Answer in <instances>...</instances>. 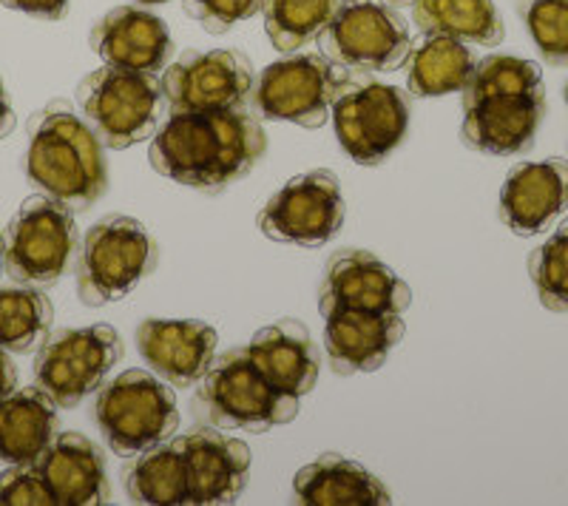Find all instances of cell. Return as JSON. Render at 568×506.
I'll list each match as a JSON object with an SVG mask.
<instances>
[{"label":"cell","instance_id":"cell-1","mask_svg":"<svg viewBox=\"0 0 568 506\" xmlns=\"http://www.w3.org/2000/svg\"><path fill=\"white\" fill-rule=\"evenodd\" d=\"M267 136L247 109L171 111L151 140L156 174L216 194L251 174L265 156Z\"/></svg>","mask_w":568,"mask_h":506},{"label":"cell","instance_id":"cell-2","mask_svg":"<svg viewBox=\"0 0 568 506\" xmlns=\"http://www.w3.org/2000/svg\"><path fill=\"white\" fill-rule=\"evenodd\" d=\"M27 174L34 189L71 211L91 209L109 189L103 143L65 100H54L29 123Z\"/></svg>","mask_w":568,"mask_h":506},{"label":"cell","instance_id":"cell-3","mask_svg":"<svg viewBox=\"0 0 568 506\" xmlns=\"http://www.w3.org/2000/svg\"><path fill=\"white\" fill-rule=\"evenodd\" d=\"M194 407L216 429H245L265 433L298 416V398L273 387L245 347L213 358L196 389Z\"/></svg>","mask_w":568,"mask_h":506},{"label":"cell","instance_id":"cell-4","mask_svg":"<svg viewBox=\"0 0 568 506\" xmlns=\"http://www.w3.org/2000/svg\"><path fill=\"white\" fill-rule=\"evenodd\" d=\"M83 120L111 151L131 149L156 134L165 109V94L156 74L129 72L103 65L78 85Z\"/></svg>","mask_w":568,"mask_h":506},{"label":"cell","instance_id":"cell-5","mask_svg":"<svg viewBox=\"0 0 568 506\" xmlns=\"http://www.w3.org/2000/svg\"><path fill=\"white\" fill-rule=\"evenodd\" d=\"M94 416L109 447L123 458L169 442L180 427L174 389L145 371H125L103 384Z\"/></svg>","mask_w":568,"mask_h":506},{"label":"cell","instance_id":"cell-6","mask_svg":"<svg viewBox=\"0 0 568 506\" xmlns=\"http://www.w3.org/2000/svg\"><path fill=\"white\" fill-rule=\"evenodd\" d=\"M156 265V245L131 216H109L89 227L78 260V296L83 305L120 302Z\"/></svg>","mask_w":568,"mask_h":506},{"label":"cell","instance_id":"cell-7","mask_svg":"<svg viewBox=\"0 0 568 506\" xmlns=\"http://www.w3.org/2000/svg\"><path fill=\"white\" fill-rule=\"evenodd\" d=\"M324 58L355 74L395 72L409 49L407 20L384 0H338L336 12L318 34Z\"/></svg>","mask_w":568,"mask_h":506},{"label":"cell","instance_id":"cell-8","mask_svg":"<svg viewBox=\"0 0 568 506\" xmlns=\"http://www.w3.org/2000/svg\"><path fill=\"white\" fill-rule=\"evenodd\" d=\"M353 85V72L318 54H293L271 63L253 89V105L265 120L322 129L333 103Z\"/></svg>","mask_w":568,"mask_h":506},{"label":"cell","instance_id":"cell-9","mask_svg":"<svg viewBox=\"0 0 568 506\" xmlns=\"http://www.w3.org/2000/svg\"><path fill=\"white\" fill-rule=\"evenodd\" d=\"M78 253V225L69 205L52 196H29L7 227L3 267L18 285H52Z\"/></svg>","mask_w":568,"mask_h":506},{"label":"cell","instance_id":"cell-10","mask_svg":"<svg viewBox=\"0 0 568 506\" xmlns=\"http://www.w3.org/2000/svg\"><path fill=\"white\" fill-rule=\"evenodd\" d=\"M120 356L123 342L111 325L60 331L40 344L34 384L60 409H71L103 387Z\"/></svg>","mask_w":568,"mask_h":506},{"label":"cell","instance_id":"cell-11","mask_svg":"<svg viewBox=\"0 0 568 506\" xmlns=\"http://www.w3.org/2000/svg\"><path fill=\"white\" fill-rule=\"evenodd\" d=\"M258 231L276 242L318 247L342 231L344 196L333 171L293 176L258 211Z\"/></svg>","mask_w":568,"mask_h":506},{"label":"cell","instance_id":"cell-12","mask_svg":"<svg viewBox=\"0 0 568 506\" xmlns=\"http://www.w3.org/2000/svg\"><path fill=\"white\" fill-rule=\"evenodd\" d=\"M338 143L358 165H378L400 145L409 125L407 94L387 83H353L333 103Z\"/></svg>","mask_w":568,"mask_h":506},{"label":"cell","instance_id":"cell-13","mask_svg":"<svg viewBox=\"0 0 568 506\" xmlns=\"http://www.w3.org/2000/svg\"><path fill=\"white\" fill-rule=\"evenodd\" d=\"M162 94L171 111L245 109L253 94L251 60L227 49L187 52L162 72Z\"/></svg>","mask_w":568,"mask_h":506},{"label":"cell","instance_id":"cell-14","mask_svg":"<svg viewBox=\"0 0 568 506\" xmlns=\"http://www.w3.org/2000/svg\"><path fill=\"white\" fill-rule=\"evenodd\" d=\"M413 305V291L398 273L367 251H344L333 256L318 291L322 316L336 311L400 313Z\"/></svg>","mask_w":568,"mask_h":506},{"label":"cell","instance_id":"cell-15","mask_svg":"<svg viewBox=\"0 0 568 506\" xmlns=\"http://www.w3.org/2000/svg\"><path fill=\"white\" fill-rule=\"evenodd\" d=\"M187 475L191 504H233L251 478V447L213 427L176 438Z\"/></svg>","mask_w":568,"mask_h":506},{"label":"cell","instance_id":"cell-16","mask_svg":"<svg viewBox=\"0 0 568 506\" xmlns=\"http://www.w3.org/2000/svg\"><path fill=\"white\" fill-rule=\"evenodd\" d=\"M216 331L200 318H145L136 327L140 356L174 387L202 382L216 358Z\"/></svg>","mask_w":568,"mask_h":506},{"label":"cell","instance_id":"cell-17","mask_svg":"<svg viewBox=\"0 0 568 506\" xmlns=\"http://www.w3.org/2000/svg\"><path fill=\"white\" fill-rule=\"evenodd\" d=\"M89 43L105 65L129 72L160 74L174 58V40L165 20L136 7H120L98 20Z\"/></svg>","mask_w":568,"mask_h":506},{"label":"cell","instance_id":"cell-18","mask_svg":"<svg viewBox=\"0 0 568 506\" xmlns=\"http://www.w3.org/2000/svg\"><path fill=\"white\" fill-rule=\"evenodd\" d=\"M407 327L400 313L336 311L324 316V344L338 376L373 373L384 367Z\"/></svg>","mask_w":568,"mask_h":506},{"label":"cell","instance_id":"cell-19","mask_svg":"<svg viewBox=\"0 0 568 506\" xmlns=\"http://www.w3.org/2000/svg\"><path fill=\"white\" fill-rule=\"evenodd\" d=\"M568 209V163L542 160L509 171L500 191V216L517 236L542 234Z\"/></svg>","mask_w":568,"mask_h":506},{"label":"cell","instance_id":"cell-20","mask_svg":"<svg viewBox=\"0 0 568 506\" xmlns=\"http://www.w3.org/2000/svg\"><path fill=\"white\" fill-rule=\"evenodd\" d=\"M542 114H546L542 89L517 94V98H491L466 105L460 136L469 149L484 151V154H524L535 143Z\"/></svg>","mask_w":568,"mask_h":506},{"label":"cell","instance_id":"cell-21","mask_svg":"<svg viewBox=\"0 0 568 506\" xmlns=\"http://www.w3.org/2000/svg\"><path fill=\"white\" fill-rule=\"evenodd\" d=\"M34 467L58 506H100L111 500L109 473L100 447L80 433H58Z\"/></svg>","mask_w":568,"mask_h":506},{"label":"cell","instance_id":"cell-22","mask_svg":"<svg viewBox=\"0 0 568 506\" xmlns=\"http://www.w3.org/2000/svg\"><path fill=\"white\" fill-rule=\"evenodd\" d=\"M245 351L258 367V373L282 393L302 398L316 389L322 353H318L307 327L296 318H282L276 325L262 327L247 342Z\"/></svg>","mask_w":568,"mask_h":506},{"label":"cell","instance_id":"cell-23","mask_svg":"<svg viewBox=\"0 0 568 506\" xmlns=\"http://www.w3.org/2000/svg\"><path fill=\"white\" fill-rule=\"evenodd\" d=\"M293 498L304 506H387L389 489L364 464L327 453L293 478Z\"/></svg>","mask_w":568,"mask_h":506},{"label":"cell","instance_id":"cell-24","mask_svg":"<svg viewBox=\"0 0 568 506\" xmlns=\"http://www.w3.org/2000/svg\"><path fill=\"white\" fill-rule=\"evenodd\" d=\"M58 435V404L43 389L18 387L0 402V462L34 464Z\"/></svg>","mask_w":568,"mask_h":506},{"label":"cell","instance_id":"cell-25","mask_svg":"<svg viewBox=\"0 0 568 506\" xmlns=\"http://www.w3.org/2000/svg\"><path fill=\"white\" fill-rule=\"evenodd\" d=\"M407 89L415 98H440L464 91L478 58L469 43L446 34H424L407 54Z\"/></svg>","mask_w":568,"mask_h":506},{"label":"cell","instance_id":"cell-26","mask_svg":"<svg viewBox=\"0 0 568 506\" xmlns=\"http://www.w3.org/2000/svg\"><path fill=\"white\" fill-rule=\"evenodd\" d=\"M420 34H446L469 45H500L504 20L491 0H415Z\"/></svg>","mask_w":568,"mask_h":506},{"label":"cell","instance_id":"cell-27","mask_svg":"<svg viewBox=\"0 0 568 506\" xmlns=\"http://www.w3.org/2000/svg\"><path fill=\"white\" fill-rule=\"evenodd\" d=\"M123 480L125 493L136 504H191L185 462L176 442H162L136 453Z\"/></svg>","mask_w":568,"mask_h":506},{"label":"cell","instance_id":"cell-28","mask_svg":"<svg viewBox=\"0 0 568 506\" xmlns=\"http://www.w3.org/2000/svg\"><path fill=\"white\" fill-rule=\"evenodd\" d=\"M52 302L34 285L0 287V347L32 353L52 331Z\"/></svg>","mask_w":568,"mask_h":506},{"label":"cell","instance_id":"cell-29","mask_svg":"<svg viewBox=\"0 0 568 506\" xmlns=\"http://www.w3.org/2000/svg\"><path fill=\"white\" fill-rule=\"evenodd\" d=\"M338 0H265V32L273 49L291 54L316 40L327 27Z\"/></svg>","mask_w":568,"mask_h":506},{"label":"cell","instance_id":"cell-30","mask_svg":"<svg viewBox=\"0 0 568 506\" xmlns=\"http://www.w3.org/2000/svg\"><path fill=\"white\" fill-rule=\"evenodd\" d=\"M537 89H542V69L535 60L491 54V58L478 60L460 94H464L466 109V105L484 103L491 98H517V94H529Z\"/></svg>","mask_w":568,"mask_h":506},{"label":"cell","instance_id":"cell-31","mask_svg":"<svg viewBox=\"0 0 568 506\" xmlns=\"http://www.w3.org/2000/svg\"><path fill=\"white\" fill-rule=\"evenodd\" d=\"M531 282L540 305L555 313L568 311V220L542 242L529 260Z\"/></svg>","mask_w":568,"mask_h":506},{"label":"cell","instance_id":"cell-32","mask_svg":"<svg viewBox=\"0 0 568 506\" xmlns=\"http://www.w3.org/2000/svg\"><path fill=\"white\" fill-rule=\"evenodd\" d=\"M531 40L549 65H568V0H526L520 7Z\"/></svg>","mask_w":568,"mask_h":506},{"label":"cell","instance_id":"cell-33","mask_svg":"<svg viewBox=\"0 0 568 506\" xmlns=\"http://www.w3.org/2000/svg\"><path fill=\"white\" fill-rule=\"evenodd\" d=\"M0 506H54V498L34 464H12L0 473Z\"/></svg>","mask_w":568,"mask_h":506},{"label":"cell","instance_id":"cell-34","mask_svg":"<svg viewBox=\"0 0 568 506\" xmlns=\"http://www.w3.org/2000/svg\"><path fill=\"white\" fill-rule=\"evenodd\" d=\"M265 0H185V12L211 34L231 32L236 23L262 12Z\"/></svg>","mask_w":568,"mask_h":506},{"label":"cell","instance_id":"cell-35","mask_svg":"<svg viewBox=\"0 0 568 506\" xmlns=\"http://www.w3.org/2000/svg\"><path fill=\"white\" fill-rule=\"evenodd\" d=\"M7 9H14V12L32 14V18L43 20H60L69 12L71 0H0Z\"/></svg>","mask_w":568,"mask_h":506},{"label":"cell","instance_id":"cell-36","mask_svg":"<svg viewBox=\"0 0 568 506\" xmlns=\"http://www.w3.org/2000/svg\"><path fill=\"white\" fill-rule=\"evenodd\" d=\"M18 389V367L12 362V353L0 347V402Z\"/></svg>","mask_w":568,"mask_h":506},{"label":"cell","instance_id":"cell-37","mask_svg":"<svg viewBox=\"0 0 568 506\" xmlns=\"http://www.w3.org/2000/svg\"><path fill=\"white\" fill-rule=\"evenodd\" d=\"M14 129V109H12V100H9V91L0 80V140Z\"/></svg>","mask_w":568,"mask_h":506},{"label":"cell","instance_id":"cell-38","mask_svg":"<svg viewBox=\"0 0 568 506\" xmlns=\"http://www.w3.org/2000/svg\"><path fill=\"white\" fill-rule=\"evenodd\" d=\"M3 256H7V236H3V227H0V271H3Z\"/></svg>","mask_w":568,"mask_h":506},{"label":"cell","instance_id":"cell-39","mask_svg":"<svg viewBox=\"0 0 568 506\" xmlns=\"http://www.w3.org/2000/svg\"><path fill=\"white\" fill-rule=\"evenodd\" d=\"M142 7H160V3H169V0H136Z\"/></svg>","mask_w":568,"mask_h":506},{"label":"cell","instance_id":"cell-40","mask_svg":"<svg viewBox=\"0 0 568 506\" xmlns=\"http://www.w3.org/2000/svg\"><path fill=\"white\" fill-rule=\"evenodd\" d=\"M387 3H393V7H407V3H415V0H387Z\"/></svg>","mask_w":568,"mask_h":506},{"label":"cell","instance_id":"cell-41","mask_svg":"<svg viewBox=\"0 0 568 506\" xmlns=\"http://www.w3.org/2000/svg\"><path fill=\"white\" fill-rule=\"evenodd\" d=\"M566 103H568V85H566Z\"/></svg>","mask_w":568,"mask_h":506}]
</instances>
